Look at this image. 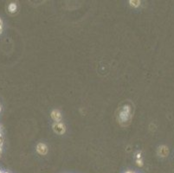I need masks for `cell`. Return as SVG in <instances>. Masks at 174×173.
Listing matches in <instances>:
<instances>
[{
  "label": "cell",
  "instance_id": "cell-1",
  "mask_svg": "<svg viewBox=\"0 0 174 173\" xmlns=\"http://www.w3.org/2000/svg\"><path fill=\"white\" fill-rule=\"evenodd\" d=\"M53 130L58 134H63L65 133V126L62 122H55L53 125Z\"/></svg>",
  "mask_w": 174,
  "mask_h": 173
},
{
  "label": "cell",
  "instance_id": "cell-2",
  "mask_svg": "<svg viewBox=\"0 0 174 173\" xmlns=\"http://www.w3.org/2000/svg\"><path fill=\"white\" fill-rule=\"evenodd\" d=\"M37 151L41 155H45L48 152V147L43 143H39L37 146Z\"/></svg>",
  "mask_w": 174,
  "mask_h": 173
},
{
  "label": "cell",
  "instance_id": "cell-3",
  "mask_svg": "<svg viewBox=\"0 0 174 173\" xmlns=\"http://www.w3.org/2000/svg\"><path fill=\"white\" fill-rule=\"evenodd\" d=\"M51 118L55 122H61L62 120V114L59 110H53L51 112Z\"/></svg>",
  "mask_w": 174,
  "mask_h": 173
},
{
  "label": "cell",
  "instance_id": "cell-4",
  "mask_svg": "<svg viewBox=\"0 0 174 173\" xmlns=\"http://www.w3.org/2000/svg\"><path fill=\"white\" fill-rule=\"evenodd\" d=\"M129 3H130V5L134 7H138L140 4V1H129Z\"/></svg>",
  "mask_w": 174,
  "mask_h": 173
},
{
  "label": "cell",
  "instance_id": "cell-5",
  "mask_svg": "<svg viewBox=\"0 0 174 173\" xmlns=\"http://www.w3.org/2000/svg\"><path fill=\"white\" fill-rule=\"evenodd\" d=\"M2 30H3V22H2V20L0 19V34L2 33Z\"/></svg>",
  "mask_w": 174,
  "mask_h": 173
},
{
  "label": "cell",
  "instance_id": "cell-6",
  "mask_svg": "<svg viewBox=\"0 0 174 173\" xmlns=\"http://www.w3.org/2000/svg\"><path fill=\"white\" fill-rule=\"evenodd\" d=\"M0 173H8V172H4V171H1V170H0Z\"/></svg>",
  "mask_w": 174,
  "mask_h": 173
},
{
  "label": "cell",
  "instance_id": "cell-7",
  "mask_svg": "<svg viewBox=\"0 0 174 173\" xmlns=\"http://www.w3.org/2000/svg\"><path fill=\"white\" fill-rule=\"evenodd\" d=\"M126 173H135V172H131V171H129V172H127Z\"/></svg>",
  "mask_w": 174,
  "mask_h": 173
}]
</instances>
